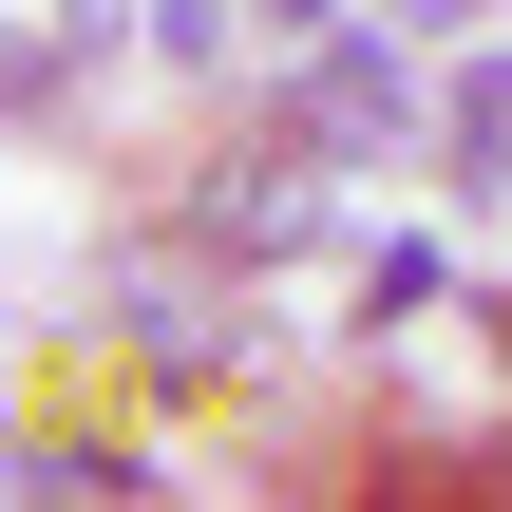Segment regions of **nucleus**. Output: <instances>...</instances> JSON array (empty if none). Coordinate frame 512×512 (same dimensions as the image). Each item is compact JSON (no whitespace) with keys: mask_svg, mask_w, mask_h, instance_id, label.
I'll use <instances>...</instances> for the list:
<instances>
[{"mask_svg":"<svg viewBox=\"0 0 512 512\" xmlns=\"http://www.w3.org/2000/svg\"><path fill=\"white\" fill-rule=\"evenodd\" d=\"M418 114H437V95H418V57H399V38H342L323 76H285V133H304V152H399Z\"/></svg>","mask_w":512,"mask_h":512,"instance_id":"obj_1","label":"nucleus"},{"mask_svg":"<svg viewBox=\"0 0 512 512\" xmlns=\"http://www.w3.org/2000/svg\"><path fill=\"white\" fill-rule=\"evenodd\" d=\"M190 247H209V266H304V247H323V190H304V171H209V190H190Z\"/></svg>","mask_w":512,"mask_h":512,"instance_id":"obj_2","label":"nucleus"},{"mask_svg":"<svg viewBox=\"0 0 512 512\" xmlns=\"http://www.w3.org/2000/svg\"><path fill=\"white\" fill-rule=\"evenodd\" d=\"M437 133L475 152V190H512V57H475V76L437 95Z\"/></svg>","mask_w":512,"mask_h":512,"instance_id":"obj_3","label":"nucleus"},{"mask_svg":"<svg viewBox=\"0 0 512 512\" xmlns=\"http://www.w3.org/2000/svg\"><path fill=\"white\" fill-rule=\"evenodd\" d=\"M437 285H456V266H437V247H418V228H399V247H361V323H418V304H437Z\"/></svg>","mask_w":512,"mask_h":512,"instance_id":"obj_4","label":"nucleus"},{"mask_svg":"<svg viewBox=\"0 0 512 512\" xmlns=\"http://www.w3.org/2000/svg\"><path fill=\"white\" fill-rule=\"evenodd\" d=\"M247 19H285V38H323V19H342V0H247Z\"/></svg>","mask_w":512,"mask_h":512,"instance_id":"obj_5","label":"nucleus"}]
</instances>
